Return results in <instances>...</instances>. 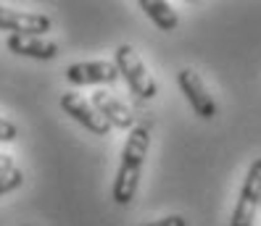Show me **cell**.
<instances>
[{
    "mask_svg": "<svg viewBox=\"0 0 261 226\" xmlns=\"http://www.w3.org/2000/svg\"><path fill=\"white\" fill-rule=\"evenodd\" d=\"M258 208H261V205H258Z\"/></svg>",
    "mask_w": 261,
    "mask_h": 226,
    "instance_id": "9a60e30c",
    "label": "cell"
},
{
    "mask_svg": "<svg viewBox=\"0 0 261 226\" xmlns=\"http://www.w3.org/2000/svg\"><path fill=\"white\" fill-rule=\"evenodd\" d=\"M145 226H188V218L185 216H166V218H159V221H150Z\"/></svg>",
    "mask_w": 261,
    "mask_h": 226,
    "instance_id": "4fadbf2b",
    "label": "cell"
},
{
    "mask_svg": "<svg viewBox=\"0 0 261 226\" xmlns=\"http://www.w3.org/2000/svg\"><path fill=\"white\" fill-rule=\"evenodd\" d=\"M177 84L182 89V95L188 98L195 116H201L203 121H211V118L217 116V100L211 98V92L206 89V84L201 79V74L195 69H182L177 74Z\"/></svg>",
    "mask_w": 261,
    "mask_h": 226,
    "instance_id": "277c9868",
    "label": "cell"
},
{
    "mask_svg": "<svg viewBox=\"0 0 261 226\" xmlns=\"http://www.w3.org/2000/svg\"><path fill=\"white\" fill-rule=\"evenodd\" d=\"M16 137H19V129L0 116V142H13Z\"/></svg>",
    "mask_w": 261,
    "mask_h": 226,
    "instance_id": "7c38bea8",
    "label": "cell"
},
{
    "mask_svg": "<svg viewBox=\"0 0 261 226\" xmlns=\"http://www.w3.org/2000/svg\"><path fill=\"white\" fill-rule=\"evenodd\" d=\"M114 66L119 71V77L127 82L129 92L135 98H140V100L156 98L159 84H156V79H153V74L148 71L140 53H137L132 45H119V48L114 50Z\"/></svg>",
    "mask_w": 261,
    "mask_h": 226,
    "instance_id": "7a4b0ae2",
    "label": "cell"
},
{
    "mask_svg": "<svg viewBox=\"0 0 261 226\" xmlns=\"http://www.w3.org/2000/svg\"><path fill=\"white\" fill-rule=\"evenodd\" d=\"M137 6L145 11V16L156 24L161 32H174V29L179 26L177 11L172 8V3H166V0H140Z\"/></svg>",
    "mask_w": 261,
    "mask_h": 226,
    "instance_id": "30bf717a",
    "label": "cell"
},
{
    "mask_svg": "<svg viewBox=\"0 0 261 226\" xmlns=\"http://www.w3.org/2000/svg\"><path fill=\"white\" fill-rule=\"evenodd\" d=\"M6 48L13 55L35 58V61H53V58H58V45L53 40L35 37V35H8Z\"/></svg>",
    "mask_w": 261,
    "mask_h": 226,
    "instance_id": "9c48e42d",
    "label": "cell"
},
{
    "mask_svg": "<svg viewBox=\"0 0 261 226\" xmlns=\"http://www.w3.org/2000/svg\"><path fill=\"white\" fill-rule=\"evenodd\" d=\"M24 226H27V223H24Z\"/></svg>",
    "mask_w": 261,
    "mask_h": 226,
    "instance_id": "2e32d148",
    "label": "cell"
},
{
    "mask_svg": "<svg viewBox=\"0 0 261 226\" xmlns=\"http://www.w3.org/2000/svg\"><path fill=\"white\" fill-rule=\"evenodd\" d=\"M21 184H24V174H21L19 166H13L8 171H0V198L13 192V189H19Z\"/></svg>",
    "mask_w": 261,
    "mask_h": 226,
    "instance_id": "8fae6325",
    "label": "cell"
},
{
    "mask_svg": "<svg viewBox=\"0 0 261 226\" xmlns=\"http://www.w3.org/2000/svg\"><path fill=\"white\" fill-rule=\"evenodd\" d=\"M148 147H150V132L148 126H135L129 129V137L121 150V160L114 176V187H111V198L116 205H129L137 195V184L143 176V166L148 158Z\"/></svg>",
    "mask_w": 261,
    "mask_h": 226,
    "instance_id": "6da1fadb",
    "label": "cell"
},
{
    "mask_svg": "<svg viewBox=\"0 0 261 226\" xmlns=\"http://www.w3.org/2000/svg\"><path fill=\"white\" fill-rule=\"evenodd\" d=\"M258 205H261V158H256L248 166V174H245V182L240 187V198L235 203L229 226H253Z\"/></svg>",
    "mask_w": 261,
    "mask_h": 226,
    "instance_id": "3957f363",
    "label": "cell"
},
{
    "mask_svg": "<svg viewBox=\"0 0 261 226\" xmlns=\"http://www.w3.org/2000/svg\"><path fill=\"white\" fill-rule=\"evenodd\" d=\"M53 29V19L45 13H24L0 6V32L8 35H35L42 37Z\"/></svg>",
    "mask_w": 261,
    "mask_h": 226,
    "instance_id": "5b68a950",
    "label": "cell"
},
{
    "mask_svg": "<svg viewBox=\"0 0 261 226\" xmlns=\"http://www.w3.org/2000/svg\"><path fill=\"white\" fill-rule=\"evenodd\" d=\"M61 108H64V113L69 118H74L76 124H82L87 132H93L98 134V137H106V134L111 132V126L103 121V116L95 111V105L85 100L82 95H76V92H64L61 95Z\"/></svg>",
    "mask_w": 261,
    "mask_h": 226,
    "instance_id": "8992f818",
    "label": "cell"
},
{
    "mask_svg": "<svg viewBox=\"0 0 261 226\" xmlns=\"http://www.w3.org/2000/svg\"><path fill=\"white\" fill-rule=\"evenodd\" d=\"M95 111L103 116V121L109 126H116V129H135V113L129 111L127 103H121L116 95H111L109 89H95L93 92V100Z\"/></svg>",
    "mask_w": 261,
    "mask_h": 226,
    "instance_id": "ba28073f",
    "label": "cell"
},
{
    "mask_svg": "<svg viewBox=\"0 0 261 226\" xmlns=\"http://www.w3.org/2000/svg\"><path fill=\"white\" fill-rule=\"evenodd\" d=\"M66 79L74 87H98V84H111L119 79V71L111 61H82L66 66Z\"/></svg>",
    "mask_w": 261,
    "mask_h": 226,
    "instance_id": "52a82bcc",
    "label": "cell"
},
{
    "mask_svg": "<svg viewBox=\"0 0 261 226\" xmlns=\"http://www.w3.org/2000/svg\"><path fill=\"white\" fill-rule=\"evenodd\" d=\"M13 166H16V163L11 160V155H3V153H0V171H8V169H13Z\"/></svg>",
    "mask_w": 261,
    "mask_h": 226,
    "instance_id": "5bb4252c",
    "label": "cell"
}]
</instances>
